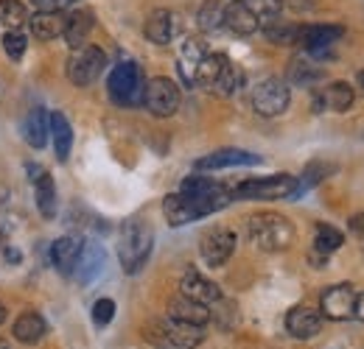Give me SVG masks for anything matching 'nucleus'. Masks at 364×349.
Returning a JSON list of instances; mask_svg holds the SVG:
<instances>
[{
    "instance_id": "obj_1",
    "label": "nucleus",
    "mask_w": 364,
    "mask_h": 349,
    "mask_svg": "<svg viewBox=\"0 0 364 349\" xmlns=\"http://www.w3.org/2000/svg\"><path fill=\"white\" fill-rule=\"evenodd\" d=\"M151 249H154V232L146 221L129 218L121 229V238H118V260L121 268L127 274H137L146 260L151 257Z\"/></svg>"
},
{
    "instance_id": "obj_2",
    "label": "nucleus",
    "mask_w": 364,
    "mask_h": 349,
    "mask_svg": "<svg viewBox=\"0 0 364 349\" xmlns=\"http://www.w3.org/2000/svg\"><path fill=\"white\" fill-rule=\"evenodd\" d=\"M250 238L264 252H283L294 243V223L277 213H258L250 218Z\"/></svg>"
},
{
    "instance_id": "obj_3",
    "label": "nucleus",
    "mask_w": 364,
    "mask_h": 349,
    "mask_svg": "<svg viewBox=\"0 0 364 349\" xmlns=\"http://www.w3.org/2000/svg\"><path fill=\"white\" fill-rule=\"evenodd\" d=\"M143 89H146V82H143V73L135 62H121L112 67L109 82H107V95L115 106H124V109L140 106Z\"/></svg>"
},
{
    "instance_id": "obj_4",
    "label": "nucleus",
    "mask_w": 364,
    "mask_h": 349,
    "mask_svg": "<svg viewBox=\"0 0 364 349\" xmlns=\"http://www.w3.org/2000/svg\"><path fill=\"white\" fill-rule=\"evenodd\" d=\"M297 193V179L289 174L261 176V179H247L235 187L232 199H247V201H274V199H294Z\"/></svg>"
},
{
    "instance_id": "obj_5",
    "label": "nucleus",
    "mask_w": 364,
    "mask_h": 349,
    "mask_svg": "<svg viewBox=\"0 0 364 349\" xmlns=\"http://www.w3.org/2000/svg\"><path fill=\"white\" fill-rule=\"evenodd\" d=\"M107 67V53L98 45H85L68 59V79L73 87H90Z\"/></svg>"
},
{
    "instance_id": "obj_6",
    "label": "nucleus",
    "mask_w": 364,
    "mask_h": 349,
    "mask_svg": "<svg viewBox=\"0 0 364 349\" xmlns=\"http://www.w3.org/2000/svg\"><path fill=\"white\" fill-rule=\"evenodd\" d=\"M143 104L154 118H171L180 109V87L166 76H154L146 82Z\"/></svg>"
},
{
    "instance_id": "obj_7",
    "label": "nucleus",
    "mask_w": 364,
    "mask_h": 349,
    "mask_svg": "<svg viewBox=\"0 0 364 349\" xmlns=\"http://www.w3.org/2000/svg\"><path fill=\"white\" fill-rule=\"evenodd\" d=\"M289 104H291V92H289V84L280 79H267L252 89V109L264 118L283 115L289 109Z\"/></svg>"
},
{
    "instance_id": "obj_8",
    "label": "nucleus",
    "mask_w": 364,
    "mask_h": 349,
    "mask_svg": "<svg viewBox=\"0 0 364 349\" xmlns=\"http://www.w3.org/2000/svg\"><path fill=\"white\" fill-rule=\"evenodd\" d=\"M356 288L350 282H339V285H331L322 299H319V313L331 321H348L353 318V307H356Z\"/></svg>"
},
{
    "instance_id": "obj_9",
    "label": "nucleus",
    "mask_w": 364,
    "mask_h": 349,
    "mask_svg": "<svg viewBox=\"0 0 364 349\" xmlns=\"http://www.w3.org/2000/svg\"><path fill=\"white\" fill-rule=\"evenodd\" d=\"M345 37V26H333V23H317V26H303L300 31V45L306 48V53L311 59H331L328 48Z\"/></svg>"
},
{
    "instance_id": "obj_10",
    "label": "nucleus",
    "mask_w": 364,
    "mask_h": 349,
    "mask_svg": "<svg viewBox=\"0 0 364 349\" xmlns=\"http://www.w3.org/2000/svg\"><path fill=\"white\" fill-rule=\"evenodd\" d=\"M199 252H202V260L208 262L210 268H219L232 257L235 252V232L228 226H216L210 232L202 235V243H199Z\"/></svg>"
},
{
    "instance_id": "obj_11",
    "label": "nucleus",
    "mask_w": 364,
    "mask_h": 349,
    "mask_svg": "<svg viewBox=\"0 0 364 349\" xmlns=\"http://www.w3.org/2000/svg\"><path fill=\"white\" fill-rule=\"evenodd\" d=\"M163 216H166V221H168L171 226H185V223L205 218V216H210V213H208V207H205L199 199L185 196V193H171V196H166V201H163Z\"/></svg>"
},
{
    "instance_id": "obj_12",
    "label": "nucleus",
    "mask_w": 364,
    "mask_h": 349,
    "mask_svg": "<svg viewBox=\"0 0 364 349\" xmlns=\"http://www.w3.org/2000/svg\"><path fill=\"white\" fill-rule=\"evenodd\" d=\"M241 165H261V157L241 148H219L193 162L196 171H225V168H241Z\"/></svg>"
},
{
    "instance_id": "obj_13",
    "label": "nucleus",
    "mask_w": 364,
    "mask_h": 349,
    "mask_svg": "<svg viewBox=\"0 0 364 349\" xmlns=\"http://www.w3.org/2000/svg\"><path fill=\"white\" fill-rule=\"evenodd\" d=\"M319 330H322V313L314 310V307L297 305L286 313V333L291 338L309 341V338L319 336Z\"/></svg>"
},
{
    "instance_id": "obj_14",
    "label": "nucleus",
    "mask_w": 364,
    "mask_h": 349,
    "mask_svg": "<svg viewBox=\"0 0 364 349\" xmlns=\"http://www.w3.org/2000/svg\"><path fill=\"white\" fill-rule=\"evenodd\" d=\"M180 297L193 299V302H199V305H213V302L222 299V291H219V285H216L213 279H208V277H202L199 271L191 268V271L182 274Z\"/></svg>"
},
{
    "instance_id": "obj_15",
    "label": "nucleus",
    "mask_w": 364,
    "mask_h": 349,
    "mask_svg": "<svg viewBox=\"0 0 364 349\" xmlns=\"http://www.w3.org/2000/svg\"><path fill=\"white\" fill-rule=\"evenodd\" d=\"M353 87L348 84V82H331L328 87H322L314 92V112H325V109H331V112H348L350 106H353Z\"/></svg>"
},
{
    "instance_id": "obj_16",
    "label": "nucleus",
    "mask_w": 364,
    "mask_h": 349,
    "mask_svg": "<svg viewBox=\"0 0 364 349\" xmlns=\"http://www.w3.org/2000/svg\"><path fill=\"white\" fill-rule=\"evenodd\" d=\"M82 246L85 240L79 235H65V238H56L53 246H50V262L59 274L70 277L76 271V262H79V255H82Z\"/></svg>"
},
{
    "instance_id": "obj_17",
    "label": "nucleus",
    "mask_w": 364,
    "mask_h": 349,
    "mask_svg": "<svg viewBox=\"0 0 364 349\" xmlns=\"http://www.w3.org/2000/svg\"><path fill=\"white\" fill-rule=\"evenodd\" d=\"M28 176L34 182V196H37L40 216L50 221L56 216V184H53V176L48 174L43 165H28Z\"/></svg>"
},
{
    "instance_id": "obj_18",
    "label": "nucleus",
    "mask_w": 364,
    "mask_h": 349,
    "mask_svg": "<svg viewBox=\"0 0 364 349\" xmlns=\"http://www.w3.org/2000/svg\"><path fill=\"white\" fill-rule=\"evenodd\" d=\"M160 324H163V338H166V347L196 349L202 341H205V327H193V324L174 321V318H166V321H160Z\"/></svg>"
},
{
    "instance_id": "obj_19",
    "label": "nucleus",
    "mask_w": 364,
    "mask_h": 349,
    "mask_svg": "<svg viewBox=\"0 0 364 349\" xmlns=\"http://www.w3.org/2000/svg\"><path fill=\"white\" fill-rule=\"evenodd\" d=\"M92 26H95V17H92L90 9H76V11H70V14L65 17V31H62V37H65V43L70 45L73 50H79V48L87 45V37H90Z\"/></svg>"
},
{
    "instance_id": "obj_20",
    "label": "nucleus",
    "mask_w": 364,
    "mask_h": 349,
    "mask_svg": "<svg viewBox=\"0 0 364 349\" xmlns=\"http://www.w3.org/2000/svg\"><path fill=\"white\" fill-rule=\"evenodd\" d=\"M322 76H325L322 65H319L317 59H311L309 53L294 56V59L289 62V67H286V82H291V84H297V87H314Z\"/></svg>"
},
{
    "instance_id": "obj_21",
    "label": "nucleus",
    "mask_w": 364,
    "mask_h": 349,
    "mask_svg": "<svg viewBox=\"0 0 364 349\" xmlns=\"http://www.w3.org/2000/svg\"><path fill=\"white\" fill-rule=\"evenodd\" d=\"M225 26L238 37H252L261 28L258 17L244 6V0H232L230 6H225Z\"/></svg>"
},
{
    "instance_id": "obj_22",
    "label": "nucleus",
    "mask_w": 364,
    "mask_h": 349,
    "mask_svg": "<svg viewBox=\"0 0 364 349\" xmlns=\"http://www.w3.org/2000/svg\"><path fill=\"white\" fill-rule=\"evenodd\" d=\"M143 34L146 40L154 45H168L174 37V14L168 9H154L149 17H146V26H143Z\"/></svg>"
},
{
    "instance_id": "obj_23",
    "label": "nucleus",
    "mask_w": 364,
    "mask_h": 349,
    "mask_svg": "<svg viewBox=\"0 0 364 349\" xmlns=\"http://www.w3.org/2000/svg\"><path fill=\"white\" fill-rule=\"evenodd\" d=\"M168 318L193 324V327H205V324L210 321V307L199 305V302H193V299H185V297H177V299H171V305H168Z\"/></svg>"
},
{
    "instance_id": "obj_24",
    "label": "nucleus",
    "mask_w": 364,
    "mask_h": 349,
    "mask_svg": "<svg viewBox=\"0 0 364 349\" xmlns=\"http://www.w3.org/2000/svg\"><path fill=\"white\" fill-rule=\"evenodd\" d=\"M101 268H104V249L95 243V240H87L85 246H82V255H79V262H76V279L82 282V285H90L92 279L101 274Z\"/></svg>"
},
{
    "instance_id": "obj_25",
    "label": "nucleus",
    "mask_w": 364,
    "mask_h": 349,
    "mask_svg": "<svg viewBox=\"0 0 364 349\" xmlns=\"http://www.w3.org/2000/svg\"><path fill=\"white\" fill-rule=\"evenodd\" d=\"M48 131H50V143H53V154L59 162H65L70 157V148H73V129L68 123V118L62 112H53L48 118Z\"/></svg>"
},
{
    "instance_id": "obj_26",
    "label": "nucleus",
    "mask_w": 364,
    "mask_h": 349,
    "mask_svg": "<svg viewBox=\"0 0 364 349\" xmlns=\"http://www.w3.org/2000/svg\"><path fill=\"white\" fill-rule=\"evenodd\" d=\"M11 333H14V338H17L20 344H37V341H43V336L48 333V324L40 313L28 310V313L17 316Z\"/></svg>"
},
{
    "instance_id": "obj_27",
    "label": "nucleus",
    "mask_w": 364,
    "mask_h": 349,
    "mask_svg": "<svg viewBox=\"0 0 364 349\" xmlns=\"http://www.w3.org/2000/svg\"><path fill=\"white\" fill-rule=\"evenodd\" d=\"M48 118L46 109L43 106H34L28 115H26V121H23V137H26V143L31 145V148H46L48 137H50V131H48Z\"/></svg>"
},
{
    "instance_id": "obj_28",
    "label": "nucleus",
    "mask_w": 364,
    "mask_h": 349,
    "mask_svg": "<svg viewBox=\"0 0 364 349\" xmlns=\"http://www.w3.org/2000/svg\"><path fill=\"white\" fill-rule=\"evenodd\" d=\"M228 62L230 59L225 56V53H208V56L199 62L196 73H193V84L213 89L216 87V82H219V76H222V70L228 67Z\"/></svg>"
},
{
    "instance_id": "obj_29",
    "label": "nucleus",
    "mask_w": 364,
    "mask_h": 349,
    "mask_svg": "<svg viewBox=\"0 0 364 349\" xmlns=\"http://www.w3.org/2000/svg\"><path fill=\"white\" fill-rule=\"evenodd\" d=\"M62 31H65V14H59V11H40L31 17V34L43 43L62 37Z\"/></svg>"
},
{
    "instance_id": "obj_30",
    "label": "nucleus",
    "mask_w": 364,
    "mask_h": 349,
    "mask_svg": "<svg viewBox=\"0 0 364 349\" xmlns=\"http://www.w3.org/2000/svg\"><path fill=\"white\" fill-rule=\"evenodd\" d=\"M208 56V50H205V43L199 40V37H193V40H188V43L182 45V59H180V70L182 76H185V84L188 87H193V73H196V67H199V62Z\"/></svg>"
},
{
    "instance_id": "obj_31",
    "label": "nucleus",
    "mask_w": 364,
    "mask_h": 349,
    "mask_svg": "<svg viewBox=\"0 0 364 349\" xmlns=\"http://www.w3.org/2000/svg\"><path fill=\"white\" fill-rule=\"evenodd\" d=\"M264 37L274 45H300V31L303 26L297 23H283V20H272V23H264Z\"/></svg>"
},
{
    "instance_id": "obj_32",
    "label": "nucleus",
    "mask_w": 364,
    "mask_h": 349,
    "mask_svg": "<svg viewBox=\"0 0 364 349\" xmlns=\"http://www.w3.org/2000/svg\"><path fill=\"white\" fill-rule=\"evenodd\" d=\"M331 174H336V165H331V162H322V160H314V162H309L306 165V171L303 176L297 179V193H294V199L297 196H303L306 190H311V187H317L322 179H328Z\"/></svg>"
},
{
    "instance_id": "obj_33",
    "label": "nucleus",
    "mask_w": 364,
    "mask_h": 349,
    "mask_svg": "<svg viewBox=\"0 0 364 349\" xmlns=\"http://www.w3.org/2000/svg\"><path fill=\"white\" fill-rule=\"evenodd\" d=\"M196 26H199L205 34L222 28V26H225V6H222V0H205V3L199 6Z\"/></svg>"
},
{
    "instance_id": "obj_34",
    "label": "nucleus",
    "mask_w": 364,
    "mask_h": 349,
    "mask_svg": "<svg viewBox=\"0 0 364 349\" xmlns=\"http://www.w3.org/2000/svg\"><path fill=\"white\" fill-rule=\"evenodd\" d=\"M342 243H345V235H342L336 226H331V223H317L314 246H317L319 255H331V252L342 249Z\"/></svg>"
},
{
    "instance_id": "obj_35",
    "label": "nucleus",
    "mask_w": 364,
    "mask_h": 349,
    "mask_svg": "<svg viewBox=\"0 0 364 349\" xmlns=\"http://www.w3.org/2000/svg\"><path fill=\"white\" fill-rule=\"evenodd\" d=\"M0 23L9 31H17L26 23V6L20 0H0Z\"/></svg>"
},
{
    "instance_id": "obj_36",
    "label": "nucleus",
    "mask_w": 364,
    "mask_h": 349,
    "mask_svg": "<svg viewBox=\"0 0 364 349\" xmlns=\"http://www.w3.org/2000/svg\"><path fill=\"white\" fill-rule=\"evenodd\" d=\"M244 6L258 17V23H272L277 20L280 9H283V0H244Z\"/></svg>"
},
{
    "instance_id": "obj_37",
    "label": "nucleus",
    "mask_w": 364,
    "mask_h": 349,
    "mask_svg": "<svg viewBox=\"0 0 364 349\" xmlns=\"http://www.w3.org/2000/svg\"><path fill=\"white\" fill-rule=\"evenodd\" d=\"M26 48H28L26 34H20V31H6V34H3V50H6V56H9L11 62H20L23 53H26Z\"/></svg>"
},
{
    "instance_id": "obj_38",
    "label": "nucleus",
    "mask_w": 364,
    "mask_h": 349,
    "mask_svg": "<svg viewBox=\"0 0 364 349\" xmlns=\"http://www.w3.org/2000/svg\"><path fill=\"white\" fill-rule=\"evenodd\" d=\"M241 79H244V76H241V70H238V67H232V65H230L228 62V67H225V70H222V76H219V82H216V92H219V95H230V92H235V89L241 87Z\"/></svg>"
},
{
    "instance_id": "obj_39",
    "label": "nucleus",
    "mask_w": 364,
    "mask_h": 349,
    "mask_svg": "<svg viewBox=\"0 0 364 349\" xmlns=\"http://www.w3.org/2000/svg\"><path fill=\"white\" fill-rule=\"evenodd\" d=\"M112 318H115V302L112 299H98L92 305V321H95V327H107Z\"/></svg>"
},
{
    "instance_id": "obj_40",
    "label": "nucleus",
    "mask_w": 364,
    "mask_h": 349,
    "mask_svg": "<svg viewBox=\"0 0 364 349\" xmlns=\"http://www.w3.org/2000/svg\"><path fill=\"white\" fill-rule=\"evenodd\" d=\"M31 6L37 11H59L65 6V0H31Z\"/></svg>"
},
{
    "instance_id": "obj_41",
    "label": "nucleus",
    "mask_w": 364,
    "mask_h": 349,
    "mask_svg": "<svg viewBox=\"0 0 364 349\" xmlns=\"http://www.w3.org/2000/svg\"><path fill=\"white\" fill-rule=\"evenodd\" d=\"M348 229H350L353 235H359V238H364V213H356L353 218L348 221Z\"/></svg>"
},
{
    "instance_id": "obj_42",
    "label": "nucleus",
    "mask_w": 364,
    "mask_h": 349,
    "mask_svg": "<svg viewBox=\"0 0 364 349\" xmlns=\"http://www.w3.org/2000/svg\"><path fill=\"white\" fill-rule=\"evenodd\" d=\"M353 318H362L364 321V294L356 297V307H353Z\"/></svg>"
},
{
    "instance_id": "obj_43",
    "label": "nucleus",
    "mask_w": 364,
    "mask_h": 349,
    "mask_svg": "<svg viewBox=\"0 0 364 349\" xmlns=\"http://www.w3.org/2000/svg\"><path fill=\"white\" fill-rule=\"evenodd\" d=\"M291 6L294 9H311V6H317V0H291Z\"/></svg>"
},
{
    "instance_id": "obj_44",
    "label": "nucleus",
    "mask_w": 364,
    "mask_h": 349,
    "mask_svg": "<svg viewBox=\"0 0 364 349\" xmlns=\"http://www.w3.org/2000/svg\"><path fill=\"white\" fill-rule=\"evenodd\" d=\"M356 84H359V89L364 92V70H359V73H356Z\"/></svg>"
},
{
    "instance_id": "obj_45",
    "label": "nucleus",
    "mask_w": 364,
    "mask_h": 349,
    "mask_svg": "<svg viewBox=\"0 0 364 349\" xmlns=\"http://www.w3.org/2000/svg\"><path fill=\"white\" fill-rule=\"evenodd\" d=\"M3 321H6V307L0 305V324H3Z\"/></svg>"
},
{
    "instance_id": "obj_46",
    "label": "nucleus",
    "mask_w": 364,
    "mask_h": 349,
    "mask_svg": "<svg viewBox=\"0 0 364 349\" xmlns=\"http://www.w3.org/2000/svg\"><path fill=\"white\" fill-rule=\"evenodd\" d=\"M0 349H9V341H6V338H0Z\"/></svg>"
}]
</instances>
